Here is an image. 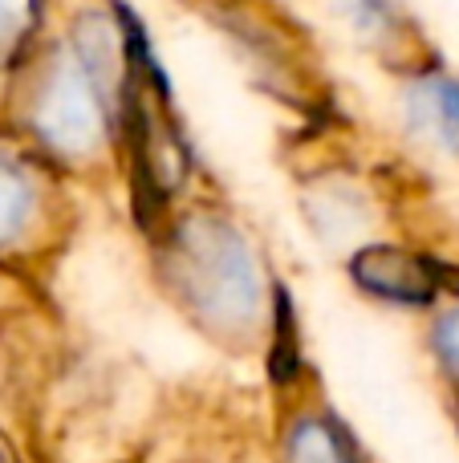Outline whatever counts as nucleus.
Returning a JSON list of instances; mask_svg holds the SVG:
<instances>
[{
    "label": "nucleus",
    "mask_w": 459,
    "mask_h": 463,
    "mask_svg": "<svg viewBox=\"0 0 459 463\" xmlns=\"http://www.w3.org/2000/svg\"><path fill=\"white\" fill-rule=\"evenodd\" d=\"M350 272H354L358 285L379 297L407 301V305H427L447 269H439L436 260H415V256L398 252V248H362L350 260Z\"/></svg>",
    "instance_id": "obj_1"
},
{
    "label": "nucleus",
    "mask_w": 459,
    "mask_h": 463,
    "mask_svg": "<svg viewBox=\"0 0 459 463\" xmlns=\"http://www.w3.org/2000/svg\"><path fill=\"white\" fill-rule=\"evenodd\" d=\"M281 463H366L354 435L330 415H301L289 427Z\"/></svg>",
    "instance_id": "obj_2"
},
{
    "label": "nucleus",
    "mask_w": 459,
    "mask_h": 463,
    "mask_svg": "<svg viewBox=\"0 0 459 463\" xmlns=\"http://www.w3.org/2000/svg\"><path fill=\"white\" fill-rule=\"evenodd\" d=\"M297 362H301V350H297V317H293V305H289V293L276 288V329H273V378L276 383H289L297 374Z\"/></svg>",
    "instance_id": "obj_3"
},
{
    "label": "nucleus",
    "mask_w": 459,
    "mask_h": 463,
    "mask_svg": "<svg viewBox=\"0 0 459 463\" xmlns=\"http://www.w3.org/2000/svg\"><path fill=\"white\" fill-rule=\"evenodd\" d=\"M423 90H427L436 127L444 130L447 143L459 146V81H431V86H423Z\"/></svg>",
    "instance_id": "obj_4"
},
{
    "label": "nucleus",
    "mask_w": 459,
    "mask_h": 463,
    "mask_svg": "<svg viewBox=\"0 0 459 463\" xmlns=\"http://www.w3.org/2000/svg\"><path fill=\"white\" fill-rule=\"evenodd\" d=\"M24 208H29V192H24L21 175L0 163V236H8V232L21 228Z\"/></svg>",
    "instance_id": "obj_5"
},
{
    "label": "nucleus",
    "mask_w": 459,
    "mask_h": 463,
    "mask_svg": "<svg viewBox=\"0 0 459 463\" xmlns=\"http://www.w3.org/2000/svg\"><path fill=\"white\" fill-rule=\"evenodd\" d=\"M439 350H444L447 366H452L455 374H459V317L444 321V329H439Z\"/></svg>",
    "instance_id": "obj_6"
},
{
    "label": "nucleus",
    "mask_w": 459,
    "mask_h": 463,
    "mask_svg": "<svg viewBox=\"0 0 459 463\" xmlns=\"http://www.w3.org/2000/svg\"><path fill=\"white\" fill-rule=\"evenodd\" d=\"M16 24V0H0V37H8Z\"/></svg>",
    "instance_id": "obj_7"
}]
</instances>
